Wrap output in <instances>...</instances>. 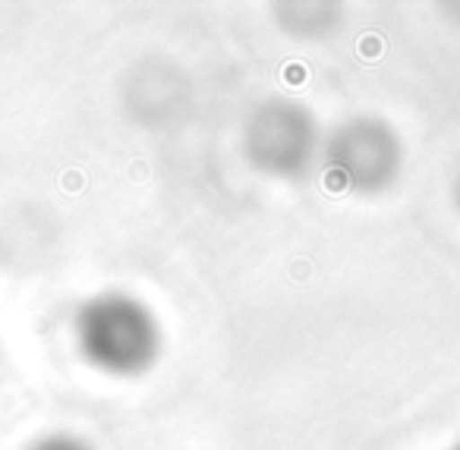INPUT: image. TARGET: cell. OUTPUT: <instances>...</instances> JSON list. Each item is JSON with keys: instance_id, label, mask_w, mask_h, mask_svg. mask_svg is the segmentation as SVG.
Instances as JSON below:
<instances>
[{"instance_id": "cell-1", "label": "cell", "mask_w": 460, "mask_h": 450, "mask_svg": "<svg viewBox=\"0 0 460 450\" xmlns=\"http://www.w3.org/2000/svg\"><path fill=\"white\" fill-rule=\"evenodd\" d=\"M73 340L85 366L111 378H142L161 359L164 328L146 299L127 290L89 296L73 318Z\"/></svg>"}, {"instance_id": "cell-2", "label": "cell", "mask_w": 460, "mask_h": 450, "mask_svg": "<svg viewBox=\"0 0 460 450\" xmlns=\"http://www.w3.org/2000/svg\"><path fill=\"white\" fill-rule=\"evenodd\" d=\"M252 171L275 180H300L322 158V129L315 114L296 98H265L250 110L240 136Z\"/></svg>"}, {"instance_id": "cell-3", "label": "cell", "mask_w": 460, "mask_h": 450, "mask_svg": "<svg viewBox=\"0 0 460 450\" xmlns=\"http://www.w3.org/2000/svg\"><path fill=\"white\" fill-rule=\"evenodd\" d=\"M325 171L341 190L357 196H382L403 173V139L385 117L353 114L322 142Z\"/></svg>"}, {"instance_id": "cell-4", "label": "cell", "mask_w": 460, "mask_h": 450, "mask_svg": "<svg viewBox=\"0 0 460 450\" xmlns=\"http://www.w3.org/2000/svg\"><path fill=\"white\" fill-rule=\"evenodd\" d=\"M22 450H95V444L89 437L76 435V431H48V435H39Z\"/></svg>"}, {"instance_id": "cell-5", "label": "cell", "mask_w": 460, "mask_h": 450, "mask_svg": "<svg viewBox=\"0 0 460 450\" xmlns=\"http://www.w3.org/2000/svg\"><path fill=\"white\" fill-rule=\"evenodd\" d=\"M457 208H460V177H457Z\"/></svg>"}]
</instances>
